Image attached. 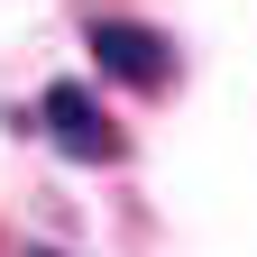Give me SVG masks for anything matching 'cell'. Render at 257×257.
<instances>
[{
	"instance_id": "obj_1",
	"label": "cell",
	"mask_w": 257,
	"mask_h": 257,
	"mask_svg": "<svg viewBox=\"0 0 257 257\" xmlns=\"http://www.w3.org/2000/svg\"><path fill=\"white\" fill-rule=\"evenodd\" d=\"M37 128L55 138V156H74V166H119V156H128L119 119L92 101V83H46L37 92Z\"/></svg>"
},
{
	"instance_id": "obj_2",
	"label": "cell",
	"mask_w": 257,
	"mask_h": 257,
	"mask_svg": "<svg viewBox=\"0 0 257 257\" xmlns=\"http://www.w3.org/2000/svg\"><path fill=\"white\" fill-rule=\"evenodd\" d=\"M92 55H101V74L128 83V92H166L175 83V37L147 19H92Z\"/></svg>"
},
{
	"instance_id": "obj_3",
	"label": "cell",
	"mask_w": 257,
	"mask_h": 257,
	"mask_svg": "<svg viewBox=\"0 0 257 257\" xmlns=\"http://www.w3.org/2000/svg\"><path fill=\"white\" fill-rule=\"evenodd\" d=\"M19 257H64V248H19Z\"/></svg>"
}]
</instances>
